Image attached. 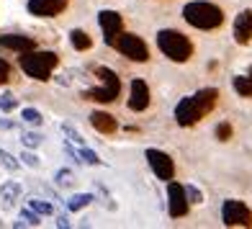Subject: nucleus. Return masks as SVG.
Wrapping results in <instances>:
<instances>
[{
  "mask_svg": "<svg viewBox=\"0 0 252 229\" xmlns=\"http://www.w3.org/2000/svg\"><path fill=\"white\" fill-rule=\"evenodd\" d=\"M183 18L188 21L190 26H196L201 31H211V29H219L224 24V13L219 5L209 3V0H193L183 8Z\"/></svg>",
  "mask_w": 252,
  "mask_h": 229,
  "instance_id": "obj_2",
  "label": "nucleus"
},
{
  "mask_svg": "<svg viewBox=\"0 0 252 229\" xmlns=\"http://www.w3.org/2000/svg\"><path fill=\"white\" fill-rule=\"evenodd\" d=\"M95 75H98V85L90 88V90H85L83 98L98 100V103H111V100H116L119 93H121V80H119V75L113 72V70H108V67H98Z\"/></svg>",
  "mask_w": 252,
  "mask_h": 229,
  "instance_id": "obj_5",
  "label": "nucleus"
},
{
  "mask_svg": "<svg viewBox=\"0 0 252 229\" xmlns=\"http://www.w3.org/2000/svg\"><path fill=\"white\" fill-rule=\"evenodd\" d=\"M234 90L242 98H252V67H250V72L234 77Z\"/></svg>",
  "mask_w": 252,
  "mask_h": 229,
  "instance_id": "obj_16",
  "label": "nucleus"
},
{
  "mask_svg": "<svg viewBox=\"0 0 252 229\" xmlns=\"http://www.w3.org/2000/svg\"><path fill=\"white\" fill-rule=\"evenodd\" d=\"M221 222L226 227H252V211L245 201L229 198L221 206Z\"/></svg>",
  "mask_w": 252,
  "mask_h": 229,
  "instance_id": "obj_7",
  "label": "nucleus"
},
{
  "mask_svg": "<svg viewBox=\"0 0 252 229\" xmlns=\"http://www.w3.org/2000/svg\"><path fill=\"white\" fill-rule=\"evenodd\" d=\"M216 98H219V90H216V88H203V90H198V93L183 98L175 106L178 127H193V124H198L206 113L214 111Z\"/></svg>",
  "mask_w": 252,
  "mask_h": 229,
  "instance_id": "obj_1",
  "label": "nucleus"
},
{
  "mask_svg": "<svg viewBox=\"0 0 252 229\" xmlns=\"http://www.w3.org/2000/svg\"><path fill=\"white\" fill-rule=\"evenodd\" d=\"M186 193H188V198H190L193 203H201V201H203V196H201V191H198L196 186H188V188H186Z\"/></svg>",
  "mask_w": 252,
  "mask_h": 229,
  "instance_id": "obj_30",
  "label": "nucleus"
},
{
  "mask_svg": "<svg viewBox=\"0 0 252 229\" xmlns=\"http://www.w3.org/2000/svg\"><path fill=\"white\" fill-rule=\"evenodd\" d=\"M147 163H150L152 173L159 180L167 183V180L175 178V163H173V157H170L167 152H162V150H147Z\"/></svg>",
  "mask_w": 252,
  "mask_h": 229,
  "instance_id": "obj_9",
  "label": "nucleus"
},
{
  "mask_svg": "<svg viewBox=\"0 0 252 229\" xmlns=\"http://www.w3.org/2000/svg\"><path fill=\"white\" fill-rule=\"evenodd\" d=\"M21 119H24L26 124H31V127H39V124L44 121V116L36 108H24V111H21Z\"/></svg>",
  "mask_w": 252,
  "mask_h": 229,
  "instance_id": "obj_19",
  "label": "nucleus"
},
{
  "mask_svg": "<svg viewBox=\"0 0 252 229\" xmlns=\"http://www.w3.org/2000/svg\"><path fill=\"white\" fill-rule=\"evenodd\" d=\"M0 163H3L8 170H18V163H16V157H10L8 152H3L0 150Z\"/></svg>",
  "mask_w": 252,
  "mask_h": 229,
  "instance_id": "obj_26",
  "label": "nucleus"
},
{
  "mask_svg": "<svg viewBox=\"0 0 252 229\" xmlns=\"http://www.w3.org/2000/svg\"><path fill=\"white\" fill-rule=\"evenodd\" d=\"M57 183H60V186H72V183H75V173H72V170H60V173H57Z\"/></svg>",
  "mask_w": 252,
  "mask_h": 229,
  "instance_id": "obj_22",
  "label": "nucleus"
},
{
  "mask_svg": "<svg viewBox=\"0 0 252 229\" xmlns=\"http://www.w3.org/2000/svg\"><path fill=\"white\" fill-rule=\"evenodd\" d=\"M90 124H93V129L100 131V134H113L116 131V119L106 111H93L90 113Z\"/></svg>",
  "mask_w": 252,
  "mask_h": 229,
  "instance_id": "obj_15",
  "label": "nucleus"
},
{
  "mask_svg": "<svg viewBox=\"0 0 252 229\" xmlns=\"http://www.w3.org/2000/svg\"><path fill=\"white\" fill-rule=\"evenodd\" d=\"M21 160L29 165V167H39V157L36 155H31V152H26V155H21Z\"/></svg>",
  "mask_w": 252,
  "mask_h": 229,
  "instance_id": "obj_32",
  "label": "nucleus"
},
{
  "mask_svg": "<svg viewBox=\"0 0 252 229\" xmlns=\"http://www.w3.org/2000/svg\"><path fill=\"white\" fill-rule=\"evenodd\" d=\"M24 144L33 150V147H39V144H41V136H39L36 131H29V134H24Z\"/></svg>",
  "mask_w": 252,
  "mask_h": 229,
  "instance_id": "obj_25",
  "label": "nucleus"
},
{
  "mask_svg": "<svg viewBox=\"0 0 252 229\" xmlns=\"http://www.w3.org/2000/svg\"><path fill=\"white\" fill-rule=\"evenodd\" d=\"M31 209L36 211V214H52V211H54L49 203H44V201H39V198H33V201H31Z\"/></svg>",
  "mask_w": 252,
  "mask_h": 229,
  "instance_id": "obj_24",
  "label": "nucleus"
},
{
  "mask_svg": "<svg viewBox=\"0 0 252 229\" xmlns=\"http://www.w3.org/2000/svg\"><path fill=\"white\" fill-rule=\"evenodd\" d=\"M157 47L167 60L173 62H188L193 54V44L188 41L186 33H180L175 29H162L157 33Z\"/></svg>",
  "mask_w": 252,
  "mask_h": 229,
  "instance_id": "obj_3",
  "label": "nucleus"
},
{
  "mask_svg": "<svg viewBox=\"0 0 252 229\" xmlns=\"http://www.w3.org/2000/svg\"><path fill=\"white\" fill-rule=\"evenodd\" d=\"M234 41L237 44H250L252 41V10H242L234 18Z\"/></svg>",
  "mask_w": 252,
  "mask_h": 229,
  "instance_id": "obj_13",
  "label": "nucleus"
},
{
  "mask_svg": "<svg viewBox=\"0 0 252 229\" xmlns=\"http://www.w3.org/2000/svg\"><path fill=\"white\" fill-rule=\"evenodd\" d=\"M150 106V88L144 80H131V93H129V108L131 111H144Z\"/></svg>",
  "mask_w": 252,
  "mask_h": 229,
  "instance_id": "obj_12",
  "label": "nucleus"
},
{
  "mask_svg": "<svg viewBox=\"0 0 252 229\" xmlns=\"http://www.w3.org/2000/svg\"><path fill=\"white\" fill-rule=\"evenodd\" d=\"M167 209L173 219H180V216L188 214V193L186 186H180L175 180H167Z\"/></svg>",
  "mask_w": 252,
  "mask_h": 229,
  "instance_id": "obj_10",
  "label": "nucleus"
},
{
  "mask_svg": "<svg viewBox=\"0 0 252 229\" xmlns=\"http://www.w3.org/2000/svg\"><path fill=\"white\" fill-rule=\"evenodd\" d=\"M57 227H70V219L67 216H57Z\"/></svg>",
  "mask_w": 252,
  "mask_h": 229,
  "instance_id": "obj_33",
  "label": "nucleus"
},
{
  "mask_svg": "<svg viewBox=\"0 0 252 229\" xmlns=\"http://www.w3.org/2000/svg\"><path fill=\"white\" fill-rule=\"evenodd\" d=\"M124 57H129L131 62H147L150 60V49H147V44L142 36H136V33H124L116 39V44H113Z\"/></svg>",
  "mask_w": 252,
  "mask_h": 229,
  "instance_id": "obj_6",
  "label": "nucleus"
},
{
  "mask_svg": "<svg viewBox=\"0 0 252 229\" xmlns=\"http://www.w3.org/2000/svg\"><path fill=\"white\" fill-rule=\"evenodd\" d=\"M80 157H83V163H88V165H100V160H98V155L93 150H83Z\"/></svg>",
  "mask_w": 252,
  "mask_h": 229,
  "instance_id": "obj_27",
  "label": "nucleus"
},
{
  "mask_svg": "<svg viewBox=\"0 0 252 229\" xmlns=\"http://www.w3.org/2000/svg\"><path fill=\"white\" fill-rule=\"evenodd\" d=\"M0 193H3V201H5V203H10V201H16V196L21 193V186H18V183H5Z\"/></svg>",
  "mask_w": 252,
  "mask_h": 229,
  "instance_id": "obj_20",
  "label": "nucleus"
},
{
  "mask_svg": "<svg viewBox=\"0 0 252 229\" xmlns=\"http://www.w3.org/2000/svg\"><path fill=\"white\" fill-rule=\"evenodd\" d=\"M0 47L5 49H13V52H29V49H36V41L31 36H24V33H3L0 36Z\"/></svg>",
  "mask_w": 252,
  "mask_h": 229,
  "instance_id": "obj_14",
  "label": "nucleus"
},
{
  "mask_svg": "<svg viewBox=\"0 0 252 229\" xmlns=\"http://www.w3.org/2000/svg\"><path fill=\"white\" fill-rule=\"evenodd\" d=\"M62 131H64L67 136H70V139H72L75 144H85V139H83V136H80V134H77L72 127H67V124H64V127H62Z\"/></svg>",
  "mask_w": 252,
  "mask_h": 229,
  "instance_id": "obj_29",
  "label": "nucleus"
},
{
  "mask_svg": "<svg viewBox=\"0 0 252 229\" xmlns=\"http://www.w3.org/2000/svg\"><path fill=\"white\" fill-rule=\"evenodd\" d=\"M16 106H18V100L10 96V93H3V96H0V111H3V113H10Z\"/></svg>",
  "mask_w": 252,
  "mask_h": 229,
  "instance_id": "obj_21",
  "label": "nucleus"
},
{
  "mask_svg": "<svg viewBox=\"0 0 252 229\" xmlns=\"http://www.w3.org/2000/svg\"><path fill=\"white\" fill-rule=\"evenodd\" d=\"M21 219H26L29 224H33V227H36V224H41V219H39V214H33V211H24V214H21Z\"/></svg>",
  "mask_w": 252,
  "mask_h": 229,
  "instance_id": "obj_31",
  "label": "nucleus"
},
{
  "mask_svg": "<svg viewBox=\"0 0 252 229\" xmlns=\"http://www.w3.org/2000/svg\"><path fill=\"white\" fill-rule=\"evenodd\" d=\"M90 201H93V196H90V193H75V196L67 201V209H70V211H80V209H85Z\"/></svg>",
  "mask_w": 252,
  "mask_h": 229,
  "instance_id": "obj_18",
  "label": "nucleus"
},
{
  "mask_svg": "<svg viewBox=\"0 0 252 229\" xmlns=\"http://www.w3.org/2000/svg\"><path fill=\"white\" fill-rule=\"evenodd\" d=\"M57 62H60V57L54 52H36V49L21 52V70L31 80H49Z\"/></svg>",
  "mask_w": 252,
  "mask_h": 229,
  "instance_id": "obj_4",
  "label": "nucleus"
},
{
  "mask_svg": "<svg viewBox=\"0 0 252 229\" xmlns=\"http://www.w3.org/2000/svg\"><path fill=\"white\" fill-rule=\"evenodd\" d=\"M10 80V65L5 60H0V85H5Z\"/></svg>",
  "mask_w": 252,
  "mask_h": 229,
  "instance_id": "obj_28",
  "label": "nucleus"
},
{
  "mask_svg": "<svg viewBox=\"0 0 252 229\" xmlns=\"http://www.w3.org/2000/svg\"><path fill=\"white\" fill-rule=\"evenodd\" d=\"M229 136H232V127H229L226 121H221L219 127H216V139H221V142H226Z\"/></svg>",
  "mask_w": 252,
  "mask_h": 229,
  "instance_id": "obj_23",
  "label": "nucleus"
},
{
  "mask_svg": "<svg viewBox=\"0 0 252 229\" xmlns=\"http://www.w3.org/2000/svg\"><path fill=\"white\" fill-rule=\"evenodd\" d=\"M98 26L103 31V41H106L108 47H113L116 39L121 36V31H124V18L116 13V10H100L98 13Z\"/></svg>",
  "mask_w": 252,
  "mask_h": 229,
  "instance_id": "obj_8",
  "label": "nucleus"
},
{
  "mask_svg": "<svg viewBox=\"0 0 252 229\" xmlns=\"http://www.w3.org/2000/svg\"><path fill=\"white\" fill-rule=\"evenodd\" d=\"M70 0H29V13L36 18H54L67 8Z\"/></svg>",
  "mask_w": 252,
  "mask_h": 229,
  "instance_id": "obj_11",
  "label": "nucleus"
},
{
  "mask_svg": "<svg viewBox=\"0 0 252 229\" xmlns=\"http://www.w3.org/2000/svg\"><path fill=\"white\" fill-rule=\"evenodd\" d=\"M70 41H72V47H75L77 52H85V49L93 47V41H90V36H88L83 29H72V31H70Z\"/></svg>",
  "mask_w": 252,
  "mask_h": 229,
  "instance_id": "obj_17",
  "label": "nucleus"
}]
</instances>
